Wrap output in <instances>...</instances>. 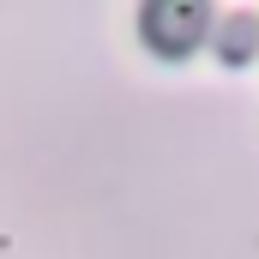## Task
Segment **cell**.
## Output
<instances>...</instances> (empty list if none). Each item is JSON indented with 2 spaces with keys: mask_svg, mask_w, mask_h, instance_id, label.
Instances as JSON below:
<instances>
[{
  "mask_svg": "<svg viewBox=\"0 0 259 259\" xmlns=\"http://www.w3.org/2000/svg\"><path fill=\"white\" fill-rule=\"evenodd\" d=\"M139 36H145V49L151 55H163V61H181V55H193L199 42L211 36V6H163V0H151L145 12H139Z\"/></svg>",
  "mask_w": 259,
  "mask_h": 259,
  "instance_id": "cell-1",
  "label": "cell"
},
{
  "mask_svg": "<svg viewBox=\"0 0 259 259\" xmlns=\"http://www.w3.org/2000/svg\"><path fill=\"white\" fill-rule=\"evenodd\" d=\"M247 30H253V24H247V18H235V30H229V61H241V55H247Z\"/></svg>",
  "mask_w": 259,
  "mask_h": 259,
  "instance_id": "cell-2",
  "label": "cell"
}]
</instances>
